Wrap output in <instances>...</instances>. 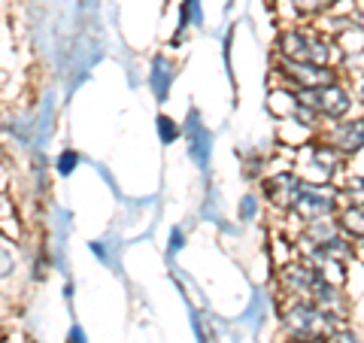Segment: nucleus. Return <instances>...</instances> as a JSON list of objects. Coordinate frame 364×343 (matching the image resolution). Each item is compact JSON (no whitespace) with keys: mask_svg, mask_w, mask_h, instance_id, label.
Returning <instances> with one entry per match:
<instances>
[{"mask_svg":"<svg viewBox=\"0 0 364 343\" xmlns=\"http://www.w3.org/2000/svg\"><path fill=\"white\" fill-rule=\"evenodd\" d=\"M318 140H325L343 162L358 158L364 152V110L352 112V116L340 119L334 125H328V128L318 134Z\"/></svg>","mask_w":364,"mask_h":343,"instance_id":"6e6552de","label":"nucleus"},{"mask_svg":"<svg viewBox=\"0 0 364 343\" xmlns=\"http://www.w3.org/2000/svg\"><path fill=\"white\" fill-rule=\"evenodd\" d=\"M88 253L95 255L104 268L119 270V246L109 240V234H107V237H100V240H91V243H88Z\"/></svg>","mask_w":364,"mask_h":343,"instance_id":"f3484780","label":"nucleus"},{"mask_svg":"<svg viewBox=\"0 0 364 343\" xmlns=\"http://www.w3.org/2000/svg\"><path fill=\"white\" fill-rule=\"evenodd\" d=\"M291 167L304 182H318V186H337L343 179L349 162H343L325 140H306L298 149H291Z\"/></svg>","mask_w":364,"mask_h":343,"instance_id":"f03ea898","label":"nucleus"},{"mask_svg":"<svg viewBox=\"0 0 364 343\" xmlns=\"http://www.w3.org/2000/svg\"><path fill=\"white\" fill-rule=\"evenodd\" d=\"M52 270H55V255H52V249H49V246H40L37 253H33V258H31V280H33V283H43Z\"/></svg>","mask_w":364,"mask_h":343,"instance_id":"aec40b11","label":"nucleus"},{"mask_svg":"<svg viewBox=\"0 0 364 343\" xmlns=\"http://www.w3.org/2000/svg\"><path fill=\"white\" fill-rule=\"evenodd\" d=\"M282 343H325V340H318V337H286Z\"/></svg>","mask_w":364,"mask_h":343,"instance_id":"393cba45","label":"nucleus"},{"mask_svg":"<svg viewBox=\"0 0 364 343\" xmlns=\"http://www.w3.org/2000/svg\"><path fill=\"white\" fill-rule=\"evenodd\" d=\"M337 225L352 243H355L358 255H364V204L343 201V207L337 213Z\"/></svg>","mask_w":364,"mask_h":343,"instance_id":"f8f14e48","label":"nucleus"},{"mask_svg":"<svg viewBox=\"0 0 364 343\" xmlns=\"http://www.w3.org/2000/svg\"><path fill=\"white\" fill-rule=\"evenodd\" d=\"M64 343H88L85 328L79 322H70V328H67V334H64Z\"/></svg>","mask_w":364,"mask_h":343,"instance_id":"4be33fe9","label":"nucleus"},{"mask_svg":"<svg viewBox=\"0 0 364 343\" xmlns=\"http://www.w3.org/2000/svg\"><path fill=\"white\" fill-rule=\"evenodd\" d=\"M277 319L286 337H318L325 340L334 328L346 325L343 319L325 313L313 301H277Z\"/></svg>","mask_w":364,"mask_h":343,"instance_id":"7ed1b4c3","label":"nucleus"},{"mask_svg":"<svg viewBox=\"0 0 364 343\" xmlns=\"http://www.w3.org/2000/svg\"><path fill=\"white\" fill-rule=\"evenodd\" d=\"M340 73H343V79H355L349 88H352V95H355V104L364 110V55H358L355 61H349L340 67Z\"/></svg>","mask_w":364,"mask_h":343,"instance_id":"a211bd4d","label":"nucleus"},{"mask_svg":"<svg viewBox=\"0 0 364 343\" xmlns=\"http://www.w3.org/2000/svg\"><path fill=\"white\" fill-rule=\"evenodd\" d=\"M79 164H82V152L73 149V146H64V149L52 158V170H55V176H61V179H70Z\"/></svg>","mask_w":364,"mask_h":343,"instance_id":"dca6fc26","label":"nucleus"},{"mask_svg":"<svg viewBox=\"0 0 364 343\" xmlns=\"http://www.w3.org/2000/svg\"><path fill=\"white\" fill-rule=\"evenodd\" d=\"M264 201H261L258 191H246L240 204H237V222L240 225H258L261 219H264Z\"/></svg>","mask_w":364,"mask_h":343,"instance_id":"2eb2a0df","label":"nucleus"},{"mask_svg":"<svg viewBox=\"0 0 364 343\" xmlns=\"http://www.w3.org/2000/svg\"><path fill=\"white\" fill-rule=\"evenodd\" d=\"M155 134H158V140H161V146H173L182 140V125L173 116H167V112H158Z\"/></svg>","mask_w":364,"mask_h":343,"instance_id":"6ab92c4d","label":"nucleus"},{"mask_svg":"<svg viewBox=\"0 0 364 343\" xmlns=\"http://www.w3.org/2000/svg\"><path fill=\"white\" fill-rule=\"evenodd\" d=\"M340 207H343V194H340L337 186H318V182H301L298 194H294V204L286 219L306 225L316 219H328V216H337Z\"/></svg>","mask_w":364,"mask_h":343,"instance_id":"20e7f679","label":"nucleus"},{"mask_svg":"<svg viewBox=\"0 0 364 343\" xmlns=\"http://www.w3.org/2000/svg\"><path fill=\"white\" fill-rule=\"evenodd\" d=\"M352 21H355V25L364 31V4H358V6H355V13H352Z\"/></svg>","mask_w":364,"mask_h":343,"instance_id":"b1692460","label":"nucleus"},{"mask_svg":"<svg viewBox=\"0 0 364 343\" xmlns=\"http://www.w3.org/2000/svg\"><path fill=\"white\" fill-rule=\"evenodd\" d=\"M277 4L286 13L279 25H313L316 19L331 13L337 0H277Z\"/></svg>","mask_w":364,"mask_h":343,"instance_id":"9b49d317","label":"nucleus"},{"mask_svg":"<svg viewBox=\"0 0 364 343\" xmlns=\"http://www.w3.org/2000/svg\"><path fill=\"white\" fill-rule=\"evenodd\" d=\"M182 125V140H186V152L195 162L198 170L207 174L210 170V158H213V131L203 125L198 110H188V116L179 122Z\"/></svg>","mask_w":364,"mask_h":343,"instance_id":"1a4fd4ad","label":"nucleus"},{"mask_svg":"<svg viewBox=\"0 0 364 343\" xmlns=\"http://www.w3.org/2000/svg\"><path fill=\"white\" fill-rule=\"evenodd\" d=\"M186 243H188L186 228H182V225H173V228H170V237H167V255H170V258H176L182 249H186Z\"/></svg>","mask_w":364,"mask_h":343,"instance_id":"412c9836","label":"nucleus"},{"mask_svg":"<svg viewBox=\"0 0 364 343\" xmlns=\"http://www.w3.org/2000/svg\"><path fill=\"white\" fill-rule=\"evenodd\" d=\"M294 104H298V95H294L291 88H286V85H270V91H267V112L277 122H286L291 116Z\"/></svg>","mask_w":364,"mask_h":343,"instance_id":"4468645a","label":"nucleus"},{"mask_svg":"<svg viewBox=\"0 0 364 343\" xmlns=\"http://www.w3.org/2000/svg\"><path fill=\"white\" fill-rule=\"evenodd\" d=\"M273 85H286L291 91H306V88H322L343 79L340 67H325V64H304V61H286L273 55Z\"/></svg>","mask_w":364,"mask_h":343,"instance_id":"423d86ee","label":"nucleus"},{"mask_svg":"<svg viewBox=\"0 0 364 343\" xmlns=\"http://www.w3.org/2000/svg\"><path fill=\"white\" fill-rule=\"evenodd\" d=\"M61 295H64V301H67V304H73V298H76V285H73V280H67V283H64Z\"/></svg>","mask_w":364,"mask_h":343,"instance_id":"5701e85b","label":"nucleus"},{"mask_svg":"<svg viewBox=\"0 0 364 343\" xmlns=\"http://www.w3.org/2000/svg\"><path fill=\"white\" fill-rule=\"evenodd\" d=\"M301 176L294 174V167L286 164V167H270L264 176L258 179V194H261V201H264V207L270 213H277L286 219L289 210H291V204H294V194H298L301 189Z\"/></svg>","mask_w":364,"mask_h":343,"instance_id":"0eeeda50","label":"nucleus"},{"mask_svg":"<svg viewBox=\"0 0 364 343\" xmlns=\"http://www.w3.org/2000/svg\"><path fill=\"white\" fill-rule=\"evenodd\" d=\"M203 25V0H179V19H176V33L173 40H170V46H176L186 40V33L191 28H200Z\"/></svg>","mask_w":364,"mask_h":343,"instance_id":"ddd939ff","label":"nucleus"},{"mask_svg":"<svg viewBox=\"0 0 364 343\" xmlns=\"http://www.w3.org/2000/svg\"><path fill=\"white\" fill-rule=\"evenodd\" d=\"M298 95L301 104H306L310 110H316V116L328 125H334L340 119L352 116V112L358 110L355 104V95H352V88L346 79H337L331 85H322V88H306V91H294Z\"/></svg>","mask_w":364,"mask_h":343,"instance_id":"39448f33","label":"nucleus"},{"mask_svg":"<svg viewBox=\"0 0 364 343\" xmlns=\"http://www.w3.org/2000/svg\"><path fill=\"white\" fill-rule=\"evenodd\" d=\"M273 55L286 61L340 67V52L334 40L316 25H279L277 40H273Z\"/></svg>","mask_w":364,"mask_h":343,"instance_id":"f257e3e1","label":"nucleus"},{"mask_svg":"<svg viewBox=\"0 0 364 343\" xmlns=\"http://www.w3.org/2000/svg\"><path fill=\"white\" fill-rule=\"evenodd\" d=\"M176 73H179V64L170 58L167 52H155L152 55L146 83H149L158 104H167V100H170V91H173V85H176Z\"/></svg>","mask_w":364,"mask_h":343,"instance_id":"9d476101","label":"nucleus"}]
</instances>
